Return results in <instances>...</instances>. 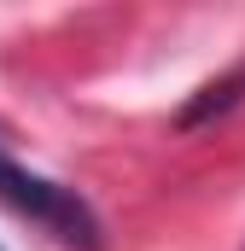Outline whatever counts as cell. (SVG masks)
<instances>
[{
	"label": "cell",
	"instance_id": "obj_1",
	"mask_svg": "<svg viewBox=\"0 0 245 251\" xmlns=\"http://www.w3.org/2000/svg\"><path fill=\"white\" fill-rule=\"evenodd\" d=\"M0 204H6L12 216H24L29 228H41L47 240L70 246V251H99V234H105V228H99L94 204L76 187H64L53 176L29 170L24 158H12L6 140H0Z\"/></svg>",
	"mask_w": 245,
	"mask_h": 251
}]
</instances>
